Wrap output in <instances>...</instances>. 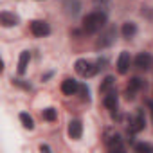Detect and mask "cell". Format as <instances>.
<instances>
[{
  "label": "cell",
  "mask_w": 153,
  "mask_h": 153,
  "mask_svg": "<svg viewBox=\"0 0 153 153\" xmlns=\"http://www.w3.org/2000/svg\"><path fill=\"white\" fill-rule=\"evenodd\" d=\"M105 25H106V13L105 11H94L83 18V29L90 34L101 31Z\"/></svg>",
  "instance_id": "6da1fadb"
},
{
  "label": "cell",
  "mask_w": 153,
  "mask_h": 153,
  "mask_svg": "<svg viewBox=\"0 0 153 153\" xmlns=\"http://www.w3.org/2000/svg\"><path fill=\"white\" fill-rule=\"evenodd\" d=\"M74 68H76V72H78L81 78H92V76L99 70V67L96 63L88 61V59H78L76 65H74Z\"/></svg>",
  "instance_id": "7a4b0ae2"
},
{
  "label": "cell",
  "mask_w": 153,
  "mask_h": 153,
  "mask_svg": "<svg viewBox=\"0 0 153 153\" xmlns=\"http://www.w3.org/2000/svg\"><path fill=\"white\" fill-rule=\"evenodd\" d=\"M105 142H106V148H108L110 151H121V149H124V146H123V139H121L119 133H112V131H108Z\"/></svg>",
  "instance_id": "3957f363"
},
{
  "label": "cell",
  "mask_w": 153,
  "mask_h": 153,
  "mask_svg": "<svg viewBox=\"0 0 153 153\" xmlns=\"http://www.w3.org/2000/svg\"><path fill=\"white\" fill-rule=\"evenodd\" d=\"M31 33H33L34 36H38V38H43V36H47V34L51 33V27H49V24L43 22V20H33V22H31Z\"/></svg>",
  "instance_id": "277c9868"
},
{
  "label": "cell",
  "mask_w": 153,
  "mask_h": 153,
  "mask_svg": "<svg viewBox=\"0 0 153 153\" xmlns=\"http://www.w3.org/2000/svg\"><path fill=\"white\" fill-rule=\"evenodd\" d=\"M135 67L140 68V70H149L153 67V56L149 52H140L135 58Z\"/></svg>",
  "instance_id": "5b68a950"
},
{
  "label": "cell",
  "mask_w": 153,
  "mask_h": 153,
  "mask_svg": "<svg viewBox=\"0 0 153 153\" xmlns=\"http://www.w3.org/2000/svg\"><path fill=\"white\" fill-rule=\"evenodd\" d=\"M115 42V27H108L101 36H99V40H97V47H108V45H112Z\"/></svg>",
  "instance_id": "8992f818"
},
{
  "label": "cell",
  "mask_w": 153,
  "mask_h": 153,
  "mask_svg": "<svg viewBox=\"0 0 153 153\" xmlns=\"http://www.w3.org/2000/svg\"><path fill=\"white\" fill-rule=\"evenodd\" d=\"M144 124H146V121H144V114L139 110V112L130 119V131H131V133H139L140 130H144Z\"/></svg>",
  "instance_id": "52a82bcc"
},
{
  "label": "cell",
  "mask_w": 153,
  "mask_h": 153,
  "mask_svg": "<svg viewBox=\"0 0 153 153\" xmlns=\"http://www.w3.org/2000/svg\"><path fill=\"white\" fill-rule=\"evenodd\" d=\"M81 135H83V124H81V121H78V119L70 121L68 123V137L74 139V140H78V139H81Z\"/></svg>",
  "instance_id": "ba28073f"
},
{
  "label": "cell",
  "mask_w": 153,
  "mask_h": 153,
  "mask_svg": "<svg viewBox=\"0 0 153 153\" xmlns=\"http://www.w3.org/2000/svg\"><path fill=\"white\" fill-rule=\"evenodd\" d=\"M130 63H131V58H130V52L123 51L119 54V59H117V70L119 74H126L130 70Z\"/></svg>",
  "instance_id": "9c48e42d"
},
{
  "label": "cell",
  "mask_w": 153,
  "mask_h": 153,
  "mask_svg": "<svg viewBox=\"0 0 153 153\" xmlns=\"http://www.w3.org/2000/svg\"><path fill=\"white\" fill-rule=\"evenodd\" d=\"M78 90H79V85H78V81H76V79L67 78V79L61 83V92H63L65 96H72V94H76Z\"/></svg>",
  "instance_id": "30bf717a"
},
{
  "label": "cell",
  "mask_w": 153,
  "mask_h": 153,
  "mask_svg": "<svg viewBox=\"0 0 153 153\" xmlns=\"http://www.w3.org/2000/svg\"><path fill=\"white\" fill-rule=\"evenodd\" d=\"M140 88H142V81H140L139 78H133V79L128 83V87H126V97H128V99H133L135 94H137Z\"/></svg>",
  "instance_id": "8fae6325"
},
{
  "label": "cell",
  "mask_w": 153,
  "mask_h": 153,
  "mask_svg": "<svg viewBox=\"0 0 153 153\" xmlns=\"http://www.w3.org/2000/svg\"><path fill=\"white\" fill-rule=\"evenodd\" d=\"M103 103H105V106L108 108V110H117V105H119V99H117V92L115 90H112V92H108V94H105V99H103Z\"/></svg>",
  "instance_id": "7c38bea8"
},
{
  "label": "cell",
  "mask_w": 153,
  "mask_h": 153,
  "mask_svg": "<svg viewBox=\"0 0 153 153\" xmlns=\"http://www.w3.org/2000/svg\"><path fill=\"white\" fill-rule=\"evenodd\" d=\"M0 24L4 27H13L18 24V16H15L13 13H7V11H2L0 13Z\"/></svg>",
  "instance_id": "4fadbf2b"
},
{
  "label": "cell",
  "mask_w": 153,
  "mask_h": 153,
  "mask_svg": "<svg viewBox=\"0 0 153 153\" xmlns=\"http://www.w3.org/2000/svg\"><path fill=\"white\" fill-rule=\"evenodd\" d=\"M29 59H31V54H29V51H24V52L20 54V59H18V74H20V76L27 72Z\"/></svg>",
  "instance_id": "5bb4252c"
},
{
  "label": "cell",
  "mask_w": 153,
  "mask_h": 153,
  "mask_svg": "<svg viewBox=\"0 0 153 153\" xmlns=\"http://www.w3.org/2000/svg\"><path fill=\"white\" fill-rule=\"evenodd\" d=\"M135 33H137V25L133 24V22H126L124 25H123V36L124 38H133L135 36Z\"/></svg>",
  "instance_id": "9a60e30c"
},
{
  "label": "cell",
  "mask_w": 153,
  "mask_h": 153,
  "mask_svg": "<svg viewBox=\"0 0 153 153\" xmlns=\"http://www.w3.org/2000/svg\"><path fill=\"white\" fill-rule=\"evenodd\" d=\"M65 9L68 15H78L79 13V2L78 0H65Z\"/></svg>",
  "instance_id": "2e32d148"
},
{
  "label": "cell",
  "mask_w": 153,
  "mask_h": 153,
  "mask_svg": "<svg viewBox=\"0 0 153 153\" xmlns=\"http://www.w3.org/2000/svg\"><path fill=\"white\" fill-rule=\"evenodd\" d=\"M101 94H108V92H112V90H115L114 88V78H112V76H106V78H105V81L101 83Z\"/></svg>",
  "instance_id": "e0dca14e"
},
{
  "label": "cell",
  "mask_w": 153,
  "mask_h": 153,
  "mask_svg": "<svg viewBox=\"0 0 153 153\" xmlns=\"http://www.w3.org/2000/svg\"><path fill=\"white\" fill-rule=\"evenodd\" d=\"M20 121H22V124H24V128H27V130H33L34 128V121H33V117L29 115V114H20Z\"/></svg>",
  "instance_id": "ac0fdd59"
},
{
  "label": "cell",
  "mask_w": 153,
  "mask_h": 153,
  "mask_svg": "<svg viewBox=\"0 0 153 153\" xmlns=\"http://www.w3.org/2000/svg\"><path fill=\"white\" fill-rule=\"evenodd\" d=\"M42 115H43V119H45V121H54V119L58 117V112H56L54 108H45Z\"/></svg>",
  "instance_id": "d6986e66"
},
{
  "label": "cell",
  "mask_w": 153,
  "mask_h": 153,
  "mask_svg": "<svg viewBox=\"0 0 153 153\" xmlns=\"http://www.w3.org/2000/svg\"><path fill=\"white\" fill-rule=\"evenodd\" d=\"M79 94H81V97L83 99H88V88L85 87V85H79V90H78Z\"/></svg>",
  "instance_id": "ffe728a7"
},
{
  "label": "cell",
  "mask_w": 153,
  "mask_h": 153,
  "mask_svg": "<svg viewBox=\"0 0 153 153\" xmlns=\"http://www.w3.org/2000/svg\"><path fill=\"white\" fill-rule=\"evenodd\" d=\"M151 146L149 144H137V151H149Z\"/></svg>",
  "instance_id": "44dd1931"
},
{
  "label": "cell",
  "mask_w": 153,
  "mask_h": 153,
  "mask_svg": "<svg viewBox=\"0 0 153 153\" xmlns=\"http://www.w3.org/2000/svg\"><path fill=\"white\" fill-rule=\"evenodd\" d=\"M40 149H42V151H51V148H49V146H45V144H42V146H40Z\"/></svg>",
  "instance_id": "7402d4cb"
},
{
  "label": "cell",
  "mask_w": 153,
  "mask_h": 153,
  "mask_svg": "<svg viewBox=\"0 0 153 153\" xmlns=\"http://www.w3.org/2000/svg\"><path fill=\"white\" fill-rule=\"evenodd\" d=\"M148 105H149V108H151V119H153V101H149Z\"/></svg>",
  "instance_id": "603a6c76"
}]
</instances>
